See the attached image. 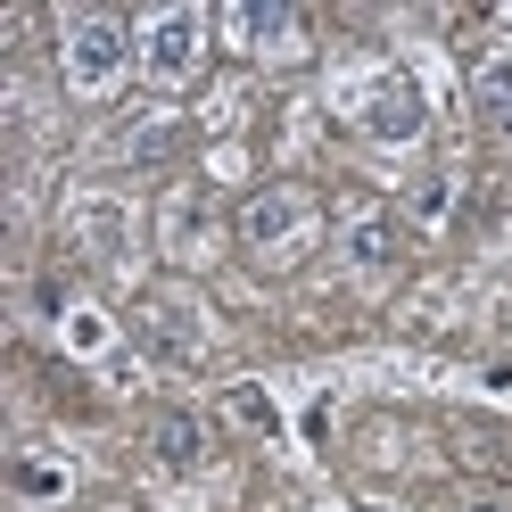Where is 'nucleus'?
I'll list each match as a JSON object with an SVG mask.
<instances>
[{
	"mask_svg": "<svg viewBox=\"0 0 512 512\" xmlns=\"http://www.w3.org/2000/svg\"><path fill=\"white\" fill-rule=\"evenodd\" d=\"M232 25H240L248 42H273V34H298V17H290V9H232Z\"/></svg>",
	"mask_w": 512,
	"mask_h": 512,
	"instance_id": "6e6552de",
	"label": "nucleus"
},
{
	"mask_svg": "<svg viewBox=\"0 0 512 512\" xmlns=\"http://www.w3.org/2000/svg\"><path fill=\"white\" fill-rule=\"evenodd\" d=\"M199 50H207V25L190 17V9H174V17H157L149 25V75L157 83H182V75H199Z\"/></svg>",
	"mask_w": 512,
	"mask_h": 512,
	"instance_id": "7ed1b4c3",
	"label": "nucleus"
},
{
	"mask_svg": "<svg viewBox=\"0 0 512 512\" xmlns=\"http://www.w3.org/2000/svg\"><path fill=\"white\" fill-rule=\"evenodd\" d=\"M133 331H141V347H149L157 364H199V323H190V306L157 298V306L133 314Z\"/></svg>",
	"mask_w": 512,
	"mask_h": 512,
	"instance_id": "20e7f679",
	"label": "nucleus"
},
{
	"mask_svg": "<svg viewBox=\"0 0 512 512\" xmlns=\"http://www.w3.org/2000/svg\"><path fill=\"white\" fill-rule=\"evenodd\" d=\"M479 108H488V133L512 149V91H479Z\"/></svg>",
	"mask_w": 512,
	"mask_h": 512,
	"instance_id": "1a4fd4ad",
	"label": "nucleus"
},
{
	"mask_svg": "<svg viewBox=\"0 0 512 512\" xmlns=\"http://www.w3.org/2000/svg\"><path fill=\"white\" fill-rule=\"evenodd\" d=\"M116 67H124V25H116V17H75V34H67V75H75L83 91H100Z\"/></svg>",
	"mask_w": 512,
	"mask_h": 512,
	"instance_id": "f03ea898",
	"label": "nucleus"
},
{
	"mask_svg": "<svg viewBox=\"0 0 512 512\" xmlns=\"http://www.w3.org/2000/svg\"><path fill=\"white\" fill-rule=\"evenodd\" d=\"M149 455L166 471H199L207 463V422L199 413H149Z\"/></svg>",
	"mask_w": 512,
	"mask_h": 512,
	"instance_id": "0eeeda50",
	"label": "nucleus"
},
{
	"mask_svg": "<svg viewBox=\"0 0 512 512\" xmlns=\"http://www.w3.org/2000/svg\"><path fill=\"white\" fill-rule=\"evenodd\" d=\"M364 133H372V141H413V133H422V91H413L405 75L372 83V100H364Z\"/></svg>",
	"mask_w": 512,
	"mask_h": 512,
	"instance_id": "39448f33",
	"label": "nucleus"
},
{
	"mask_svg": "<svg viewBox=\"0 0 512 512\" xmlns=\"http://www.w3.org/2000/svg\"><path fill=\"white\" fill-rule=\"evenodd\" d=\"M455 512H504V504H496V496H471V504H455Z\"/></svg>",
	"mask_w": 512,
	"mask_h": 512,
	"instance_id": "9d476101",
	"label": "nucleus"
},
{
	"mask_svg": "<svg viewBox=\"0 0 512 512\" xmlns=\"http://www.w3.org/2000/svg\"><path fill=\"white\" fill-rule=\"evenodd\" d=\"M306 215H314L306 190L273 182V190H256V199L240 207V240H248V248H281V240H298V232H306Z\"/></svg>",
	"mask_w": 512,
	"mask_h": 512,
	"instance_id": "f257e3e1",
	"label": "nucleus"
},
{
	"mask_svg": "<svg viewBox=\"0 0 512 512\" xmlns=\"http://www.w3.org/2000/svg\"><path fill=\"white\" fill-rule=\"evenodd\" d=\"M347 256H356L364 273H389L405 256V223L380 215V207H356V215H347Z\"/></svg>",
	"mask_w": 512,
	"mask_h": 512,
	"instance_id": "423d86ee",
	"label": "nucleus"
}]
</instances>
